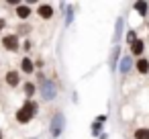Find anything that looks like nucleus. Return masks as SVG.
<instances>
[{
  "mask_svg": "<svg viewBox=\"0 0 149 139\" xmlns=\"http://www.w3.org/2000/svg\"><path fill=\"white\" fill-rule=\"evenodd\" d=\"M2 137H4V135H2V131H0V139H2Z\"/></svg>",
  "mask_w": 149,
  "mask_h": 139,
  "instance_id": "nucleus-21",
  "label": "nucleus"
},
{
  "mask_svg": "<svg viewBox=\"0 0 149 139\" xmlns=\"http://www.w3.org/2000/svg\"><path fill=\"white\" fill-rule=\"evenodd\" d=\"M41 96H43L45 100H55V96H57V86H55L53 80H43V82H41Z\"/></svg>",
  "mask_w": 149,
  "mask_h": 139,
  "instance_id": "nucleus-3",
  "label": "nucleus"
},
{
  "mask_svg": "<svg viewBox=\"0 0 149 139\" xmlns=\"http://www.w3.org/2000/svg\"><path fill=\"white\" fill-rule=\"evenodd\" d=\"M100 129H102V127H100V123L96 121V123L92 125V135H94V137H98V135H100Z\"/></svg>",
  "mask_w": 149,
  "mask_h": 139,
  "instance_id": "nucleus-19",
  "label": "nucleus"
},
{
  "mask_svg": "<svg viewBox=\"0 0 149 139\" xmlns=\"http://www.w3.org/2000/svg\"><path fill=\"white\" fill-rule=\"evenodd\" d=\"M37 15L41 17V19H51L53 17V6L51 4H39V8H37Z\"/></svg>",
  "mask_w": 149,
  "mask_h": 139,
  "instance_id": "nucleus-6",
  "label": "nucleus"
},
{
  "mask_svg": "<svg viewBox=\"0 0 149 139\" xmlns=\"http://www.w3.org/2000/svg\"><path fill=\"white\" fill-rule=\"evenodd\" d=\"M74 21V15H72V6H68V13H65V25H72Z\"/></svg>",
  "mask_w": 149,
  "mask_h": 139,
  "instance_id": "nucleus-18",
  "label": "nucleus"
},
{
  "mask_svg": "<svg viewBox=\"0 0 149 139\" xmlns=\"http://www.w3.org/2000/svg\"><path fill=\"white\" fill-rule=\"evenodd\" d=\"M133 8H135V10H137V13H139L141 17H145V15H147V8H149V6H147V2H135V6H133Z\"/></svg>",
  "mask_w": 149,
  "mask_h": 139,
  "instance_id": "nucleus-15",
  "label": "nucleus"
},
{
  "mask_svg": "<svg viewBox=\"0 0 149 139\" xmlns=\"http://www.w3.org/2000/svg\"><path fill=\"white\" fill-rule=\"evenodd\" d=\"M123 19H116V25H114V41H118L120 39V35H123Z\"/></svg>",
  "mask_w": 149,
  "mask_h": 139,
  "instance_id": "nucleus-14",
  "label": "nucleus"
},
{
  "mask_svg": "<svg viewBox=\"0 0 149 139\" xmlns=\"http://www.w3.org/2000/svg\"><path fill=\"white\" fill-rule=\"evenodd\" d=\"M2 45L8 51H17L19 49V35H4L2 37Z\"/></svg>",
  "mask_w": 149,
  "mask_h": 139,
  "instance_id": "nucleus-4",
  "label": "nucleus"
},
{
  "mask_svg": "<svg viewBox=\"0 0 149 139\" xmlns=\"http://www.w3.org/2000/svg\"><path fill=\"white\" fill-rule=\"evenodd\" d=\"M131 64H133V59H131L129 55H125V57L120 59V66H118V70H120V74H127V72L131 70Z\"/></svg>",
  "mask_w": 149,
  "mask_h": 139,
  "instance_id": "nucleus-12",
  "label": "nucleus"
},
{
  "mask_svg": "<svg viewBox=\"0 0 149 139\" xmlns=\"http://www.w3.org/2000/svg\"><path fill=\"white\" fill-rule=\"evenodd\" d=\"M133 139H149V129L147 127H139L133 133Z\"/></svg>",
  "mask_w": 149,
  "mask_h": 139,
  "instance_id": "nucleus-13",
  "label": "nucleus"
},
{
  "mask_svg": "<svg viewBox=\"0 0 149 139\" xmlns=\"http://www.w3.org/2000/svg\"><path fill=\"white\" fill-rule=\"evenodd\" d=\"M21 70H23L25 74H33V72H35V61H31L29 57H23V59H21Z\"/></svg>",
  "mask_w": 149,
  "mask_h": 139,
  "instance_id": "nucleus-7",
  "label": "nucleus"
},
{
  "mask_svg": "<svg viewBox=\"0 0 149 139\" xmlns=\"http://www.w3.org/2000/svg\"><path fill=\"white\" fill-rule=\"evenodd\" d=\"M17 17H19L21 21H27V19L31 17V8H29L27 4H21V6H17Z\"/></svg>",
  "mask_w": 149,
  "mask_h": 139,
  "instance_id": "nucleus-9",
  "label": "nucleus"
},
{
  "mask_svg": "<svg viewBox=\"0 0 149 139\" xmlns=\"http://www.w3.org/2000/svg\"><path fill=\"white\" fill-rule=\"evenodd\" d=\"M4 80H6V84H8L10 88H17V86L21 84V76H19V72H17V70H10V72H6Z\"/></svg>",
  "mask_w": 149,
  "mask_h": 139,
  "instance_id": "nucleus-5",
  "label": "nucleus"
},
{
  "mask_svg": "<svg viewBox=\"0 0 149 139\" xmlns=\"http://www.w3.org/2000/svg\"><path fill=\"white\" fill-rule=\"evenodd\" d=\"M127 41H129V45H131V43H135V41H137V33H135V31H133V29H131V31H129V33H127Z\"/></svg>",
  "mask_w": 149,
  "mask_h": 139,
  "instance_id": "nucleus-17",
  "label": "nucleus"
},
{
  "mask_svg": "<svg viewBox=\"0 0 149 139\" xmlns=\"http://www.w3.org/2000/svg\"><path fill=\"white\" fill-rule=\"evenodd\" d=\"M37 112H39V104L33 102V100H27V102L17 110V121L23 123V125H27V123H31V121L35 119Z\"/></svg>",
  "mask_w": 149,
  "mask_h": 139,
  "instance_id": "nucleus-1",
  "label": "nucleus"
},
{
  "mask_svg": "<svg viewBox=\"0 0 149 139\" xmlns=\"http://www.w3.org/2000/svg\"><path fill=\"white\" fill-rule=\"evenodd\" d=\"M25 92H27V98L31 100V96L35 94V84H31V82H27V84H25Z\"/></svg>",
  "mask_w": 149,
  "mask_h": 139,
  "instance_id": "nucleus-16",
  "label": "nucleus"
},
{
  "mask_svg": "<svg viewBox=\"0 0 149 139\" xmlns=\"http://www.w3.org/2000/svg\"><path fill=\"white\" fill-rule=\"evenodd\" d=\"M145 51V43H143V39H137L135 43H131V53L133 55H141Z\"/></svg>",
  "mask_w": 149,
  "mask_h": 139,
  "instance_id": "nucleus-10",
  "label": "nucleus"
},
{
  "mask_svg": "<svg viewBox=\"0 0 149 139\" xmlns=\"http://www.w3.org/2000/svg\"><path fill=\"white\" fill-rule=\"evenodd\" d=\"M63 127H65V117H63L61 110H57L51 117V121H49V133H51V137H59L63 133Z\"/></svg>",
  "mask_w": 149,
  "mask_h": 139,
  "instance_id": "nucleus-2",
  "label": "nucleus"
},
{
  "mask_svg": "<svg viewBox=\"0 0 149 139\" xmlns=\"http://www.w3.org/2000/svg\"><path fill=\"white\" fill-rule=\"evenodd\" d=\"M118 55H120V47L116 45V47L112 49V53H110V70H112V72L116 70V61H118Z\"/></svg>",
  "mask_w": 149,
  "mask_h": 139,
  "instance_id": "nucleus-11",
  "label": "nucleus"
},
{
  "mask_svg": "<svg viewBox=\"0 0 149 139\" xmlns=\"http://www.w3.org/2000/svg\"><path fill=\"white\" fill-rule=\"evenodd\" d=\"M4 29V19H0V31Z\"/></svg>",
  "mask_w": 149,
  "mask_h": 139,
  "instance_id": "nucleus-20",
  "label": "nucleus"
},
{
  "mask_svg": "<svg viewBox=\"0 0 149 139\" xmlns=\"http://www.w3.org/2000/svg\"><path fill=\"white\" fill-rule=\"evenodd\" d=\"M135 68H137V72H139V74H149V59L139 57V59H137V64H135Z\"/></svg>",
  "mask_w": 149,
  "mask_h": 139,
  "instance_id": "nucleus-8",
  "label": "nucleus"
}]
</instances>
